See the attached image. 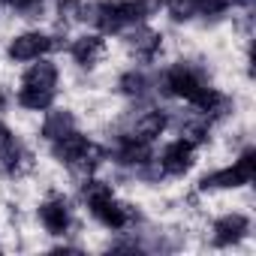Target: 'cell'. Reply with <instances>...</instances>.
I'll list each match as a JSON object with an SVG mask.
<instances>
[{
  "mask_svg": "<svg viewBox=\"0 0 256 256\" xmlns=\"http://www.w3.org/2000/svg\"><path fill=\"white\" fill-rule=\"evenodd\" d=\"M40 220H42V226H46L52 235H64V232L70 229V208H66V199L54 196V199L42 202V205H40Z\"/></svg>",
  "mask_w": 256,
  "mask_h": 256,
  "instance_id": "obj_8",
  "label": "cell"
},
{
  "mask_svg": "<svg viewBox=\"0 0 256 256\" xmlns=\"http://www.w3.org/2000/svg\"><path fill=\"white\" fill-rule=\"evenodd\" d=\"M102 48H106L102 36L90 34V36H82V40L72 42V58H76V64H82V66H94V64L102 58Z\"/></svg>",
  "mask_w": 256,
  "mask_h": 256,
  "instance_id": "obj_11",
  "label": "cell"
},
{
  "mask_svg": "<svg viewBox=\"0 0 256 256\" xmlns=\"http://www.w3.org/2000/svg\"><path fill=\"white\" fill-rule=\"evenodd\" d=\"M60 42L52 40V36H42V34H22L10 42V58L12 60H34L52 48H58Z\"/></svg>",
  "mask_w": 256,
  "mask_h": 256,
  "instance_id": "obj_5",
  "label": "cell"
},
{
  "mask_svg": "<svg viewBox=\"0 0 256 256\" xmlns=\"http://www.w3.org/2000/svg\"><path fill=\"white\" fill-rule=\"evenodd\" d=\"M84 18V4L82 0H60V22L70 24V22H82Z\"/></svg>",
  "mask_w": 256,
  "mask_h": 256,
  "instance_id": "obj_21",
  "label": "cell"
},
{
  "mask_svg": "<svg viewBox=\"0 0 256 256\" xmlns=\"http://www.w3.org/2000/svg\"><path fill=\"white\" fill-rule=\"evenodd\" d=\"M84 18H90L102 34H118L126 24H133L130 6H126L124 0H102V4L84 6Z\"/></svg>",
  "mask_w": 256,
  "mask_h": 256,
  "instance_id": "obj_3",
  "label": "cell"
},
{
  "mask_svg": "<svg viewBox=\"0 0 256 256\" xmlns=\"http://www.w3.org/2000/svg\"><path fill=\"white\" fill-rule=\"evenodd\" d=\"M169 16L175 22H190L196 16V4L193 0H169Z\"/></svg>",
  "mask_w": 256,
  "mask_h": 256,
  "instance_id": "obj_20",
  "label": "cell"
},
{
  "mask_svg": "<svg viewBox=\"0 0 256 256\" xmlns=\"http://www.w3.org/2000/svg\"><path fill=\"white\" fill-rule=\"evenodd\" d=\"M24 84L30 88H54L58 84V66L52 60H40L24 72Z\"/></svg>",
  "mask_w": 256,
  "mask_h": 256,
  "instance_id": "obj_15",
  "label": "cell"
},
{
  "mask_svg": "<svg viewBox=\"0 0 256 256\" xmlns=\"http://www.w3.org/2000/svg\"><path fill=\"white\" fill-rule=\"evenodd\" d=\"M88 205H90V214H94L102 226H108V229H124L126 223L133 220L130 205H120L114 196H102V199H94V202H88Z\"/></svg>",
  "mask_w": 256,
  "mask_h": 256,
  "instance_id": "obj_4",
  "label": "cell"
},
{
  "mask_svg": "<svg viewBox=\"0 0 256 256\" xmlns=\"http://www.w3.org/2000/svg\"><path fill=\"white\" fill-rule=\"evenodd\" d=\"M18 102H22L24 108L42 112V108H48V106L54 102V88H30V84H24V88L18 90Z\"/></svg>",
  "mask_w": 256,
  "mask_h": 256,
  "instance_id": "obj_16",
  "label": "cell"
},
{
  "mask_svg": "<svg viewBox=\"0 0 256 256\" xmlns=\"http://www.w3.org/2000/svg\"><path fill=\"white\" fill-rule=\"evenodd\" d=\"M196 4V12L202 16H220L226 10V0H193Z\"/></svg>",
  "mask_w": 256,
  "mask_h": 256,
  "instance_id": "obj_23",
  "label": "cell"
},
{
  "mask_svg": "<svg viewBox=\"0 0 256 256\" xmlns=\"http://www.w3.org/2000/svg\"><path fill=\"white\" fill-rule=\"evenodd\" d=\"M114 160L120 166H145L151 163V145L148 142H139L133 136H124L118 142V151H114Z\"/></svg>",
  "mask_w": 256,
  "mask_h": 256,
  "instance_id": "obj_10",
  "label": "cell"
},
{
  "mask_svg": "<svg viewBox=\"0 0 256 256\" xmlns=\"http://www.w3.org/2000/svg\"><path fill=\"white\" fill-rule=\"evenodd\" d=\"M72 130H76V118H72V112H66V108L48 112V118H46V124H42V136H46L48 142H54V139H60V136H66V133H72Z\"/></svg>",
  "mask_w": 256,
  "mask_h": 256,
  "instance_id": "obj_13",
  "label": "cell"
},
{
  "mask_svg": "<svg viewBox=\"0 0 256 256\" xmlns=\"http://www.w3.org/2000/svg\"><path fill=\"white\" fill-rule=\"evenodd\" d=\"M10 4H12V10L22 12L24 18H34V16L42 12V0H10Z\"/></svg>",
  "mask_w": 256,
  "mask_h": 256,
  "instance_id": "obj_22",
  "label": "cell"
},
{
  "mask_svg": "<svg viewBox=\"0 0 256 256\" xmlns=\"http://www.w3.org/2000/svg\"><path fill=\"white\" fill-rule=\"evenodd\" d=\"M163 88H166V94H172V96H184V100L193 102V106H199V100H202L205 90H208L205 78H202L196 70H190L187 64L172 66V70L166 72V78H163Z\"/></svg>",
  "mask_w": 256,
  "mask_h": 256,
  "instance_id": "obj_2",
  "label": "cell"
},
{
  "mask_svg": "<svg viewBox=\"0 0 256 256\" xmlns=\"http://www.w3.org/2000/svg\"><path fill=\"white\" fill-rule=\"evenodd\" d=\"M126 6H130L133 24H136V22H145V18L157 16L160 6H163V0H126Z\"/></svg>",
  "mask_w": 256,
  "mask_h": 256,
  "instance_id": "obj_18",
  "label": "cell"
},
{
  "mask_svg": "<svg viewBox=\"0 0 256 256\" xmlns=\"http://www.w3.org/2000/svg\"><path fill=\"white\" fill-rule=\"evenodd\" d=\"M0 4H6V0H0Z\"/></svg>",
  "mask_w": 256,
  "mask_h": 256,
  "instance_id": "obj_25",
  "label": "cell"
},
{
  "mask_svg": "<svg viewBox=\"0 0 256 256\" xmlns=\"http://www.w3.org/2000/svg\"><path fill=\"white\" fill-rule=\"evenodd\" d=\"M126 46L136 52V58L151 60V58L157 54V48H160V34H154V30H148V28H139L136 34L126 36Z\"/></svg>",
  "mask_w": 256,
  "mask_h": 256,
  "instance_id": "obj_14",
  "label": "cell"
},
{
  "mask_svg": "<svg viewBox=\"0 0 256 256\" xmlns=\"http://www.w3.org/2000/svg\"><path fill=\"white\" fill-rule=\"evenodd\" d=\"M253 175H256V151H253V148H247V151L238 157V163H235V166H229V169H220V172H211V175H205V178L199 181V187H202V190L244 187V184H250V181H253Z\"/></svg>",
  "mask_w": 256,
  "mask_h": 256,
  "instance_id": "obj_1",
  "label": "cell"
},
{
  "mask_svg": "<svg viewBox=\"0 0 256 256\" xmlns=\"http://www.w3.org/2000/svg\"><path fill=\"white\" fill-rule=\"evenodd\" d=\"M232 4H238V6H250L253 0H232Z\"/></svg>",
  "mask_w": 256,
  "mask_h": 256,
  "instance_id": "obj_24",
  "label": "cell"
},
{
  "mask_svg": "<svg viewBox=\"0 0 256 256\" xmlns=\"http://www.w3.org/2000/svg\"><path fill=\"white\" fill-rule=\"evenodd\" d=\"M88 139L82 136V133H66V136H60V139H54L52 142V154H54V160H60V163H66V166H76L78 160H82V154L88 151Z\"/></svg>",
  "mask_w": 256,
  "mask_h": 256,
  "instance_id": "obj_9",
  "label": "cell"
},
{
  "mask_svg": "<svg viewBox=\"0 0 256 256\" xmlns=\"http://www.w3.org/2000/svg\"><path fill=\"white\" fill-rule=\"evenodd\" d=\"M190 166H193V142H190V139L172 142V145L163 151V157H160L163 175H184Z\"/></svg>",
  "mask_w": 256,
  "mask_h": 256,
  "instance_id": "obj_6",
  "label": "cell"
},
{
  "mask_svg": "<svg viewBox=\"0 0 256 256\" xmlns=\"http://www.w3.org/2000/svg\"><path fill=\"white\" fill-rule=\"evenodd\" d=\"M250 229V220L244 214H226L214 223V244L217 247H229L235 241H241Z\"/></svg>",
  "mask_w": 256,
  "mask_h": 256,
  "instance_id": "obj_7",
  "label": "cell"
},
{
  "mask_svg": "<svg viewBox=\"0 0 256 256\" xmlns=\"http://www.w3.org/2000/svg\"><path fill=\"white\" fill-rule=\"evenodd\" d=\"M120 90H124L126 96H145V90H148V76H145V72H136V70L124 72V76H120Z\"/></svg>",
  "mask_w": 256,
  "mask_h": 256,
  "instance_id": "obj_17",
  "label": "cell"
},
{
  "mask_svg": "<svg viewBox=\"0 0 256 256\" xmlns=\"http://www.w3.org/2000/svg\"><path fill=\"white\" fill-rule=\"evenodd\" d=\"M18 148H22V145H18V139L12 136V130H10L6 124H0V163L10 160Z\"/></svg>",
  "mask_w": 256,
  "mask_h": 256,
  "instance_id": "obj_19",
  "label": "cell"
},
{
  "mask_svg": "<svg viewBox=\"0 0 256 256\" xmlns=\"http://www.w3.org/2000/svg\"><path fill=\"white\" fill-rule=\"evenodd\" d=\"M166 130V114L163 112H148V114H142L139 120H136V126H133V139H139V142H154L160 133Z\"/></svg>",
  "mask_w": 256,
  "mask_h": 256,
  "instance_id": "obj_12",
  "label": "cell"
}]
</instances>
